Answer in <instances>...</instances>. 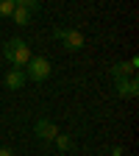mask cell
<instances>
[{
  "label": "cell",
  "instance_id": "1",
  "mask_svg": "<svg viewBox=\"0 0 139 156\" xmlns=\"http://www.w3.org/2000/svg\"><path fill=\"white\" fill-rule=\"evenodd\" d=\"M3 58L9 64H14L17 70H25V64L31 62V45L25 42V39H19V36H14V39H9V42L3 45Z\"/></svg>",
  "mask_w": 139,
  "mask_h": 156
},
{
  "label": "cell",
  "instance_id": "2",
  "mask_svg": "<svg viewBox=\"0 0 139 156\" xmlns=\"http://www.w3.org/2000/svg\"><path fill=\"white\" fill-rule=\"evenodd\" d=\"M23 73H25L28 81H47L50 73H53V67H50V62H47L45 56H33L31 62L25 64V70H23Z\"/></svg>",
  "mask_w": 139,
  "mask_h": 156
},
{
  "label": "cell",
  "instance_id": "3",
  "mask_svg": "<svg viewBox=\"0 0 139 156\" xmlns=\"http://www.w3.org/2000/svg\"><path fill=\"white\" fill-rule=\"evenodd\" d=\"M53 36H56L70 53H75V50L84 48V34L75 31V28H53Z\"/></svg>",
  "mask_w": 139,
  "mask_h": 156
},
{
  "label": "cell",
  "instance_id": "4",
  "mask_svg": "<svg viewBox=\"0 0 139 156\" xmlns=\"http://www.w3.org/2000/svg\"><path fill=\"white\" fill-rule=\"evenodd\" d=\"M33 134H36L42 142H53V140H56V134H58V128H56V123H53V120L42 117V120H36V126H33Z\"/></svg>",
  "mask_w": 139,
  "mask_h": 156
},
{
  "label": "cell",
  "instance_id": "5",
  "mask_svg": "<svg viewBox=\"0 0 139 156\" xmlns=\"http://www.w3.org/2000/svg\"><path fill=\"white\" fill-rule=\"evenodd\" d=\"M114 92H117V98H136V92H139V81H136V75L114 81Z\"/></svg>",
  "mask_w": 139,
  "mask_h": 156
},
{
  "label": "cell",
  "instance_id": "6",
  "mask_svg": "<svg viewBox=\"0 0 139 156\" xmlns=\"http://www.w3.org/2000/svg\"><path fill=\"white\" fill-rule=\"evenodd\" d=\"M25 81H28L25 73H23V70H17V67H11V70L6 73V87H9V89H23Z\"/></svg>",
  "mask_w": 139,
  "mask_h": 156
},
{
  "label": "cell",
  "instance_id": "7",
  "mask_svg": "<svg viewBox=\"0 0 139 156\" xmlns=\"http://www.w3.org/2000/svg\"><path fill=\"white\" fill-rule=\"evenodd\" d=\"M111 75H114V81H120V78H131V75H136V70H134L128 62H117V64L111 67Z\"/></svg>",
  "mask_w": 139,
  "mask_h": 156
},
{
  "label": "cell",
  "instance_id": "8",
  "mask_svg": "<svg viewBox=\"0 0 139 156\" xmlns=\"http://www.w3.org/2000/svg\"><path fill=\"white\" fill-rule=\"evenodd\" d=\"M31 17H33L31 11H25V9H17V6H14V14H11V20H14L17 25H31Z\"/></svg>",
  "mask_w": 139,
  "mask_h": 156
},
{
  "label": "cell",
  "instance_id": "9",
  "mask_svg": "<svg viewBox=\"0 0 139 156\" xmlns=\"http://www.w3.org/2000/svg\"><path fill=\"white\" fill-rule=\"evenodd\" d=\"M14 6H17V9H25V11H31V14H36V11H39V0H14Z\"/></svg>",
  "mask_w": 139,
  "mask_h": 156
},
{
  "label": "cell",
  "instance_id": "10",
  "mask_svg": "<svg viewBox=\"0 0 139 156\" xmlns=\"http://www.w3.org/2000/svg\"><path fill=\"white\" fill-rule=\"evenodd\" d=\"M53 142H56L58 151H70V148H72V142H70V136H67V134H56V140H53Z\"/></svg>",
  "mask_w": 139,
  "mask_h": 156
},
{
  "label": "cell",
  "instance_id": "11",
  "mask_svg": "<svg viewBox=\"0 0 139 156\" xmlns=\"http://www.w3.org/2000/svg\"><path fill=\"white\" fill-rule=\"evenodd\" d=\"M14 14V0H0V17H11Z\"/></svg>",
  "mask_w": 139,
  "mask_h": 156
},
{
  "label": "cell",
  "instance_id": "12",
  "mask_svg": "<svg viewBox=\"0 0 139 156\" xmlns=\"http://www.w3.org/2000/svg\"><path fill=\"white\" fill-rule=\"evenodd\" d=\"M111 156H123V148H120V145H114V148H111Z\"/></svg>",
  "mask_w": 139,
  "mask_h": 156
},
{
  "label": "cell",
  "instance_id": "13",
  "mask_svg": "<svg viewBox=\"0 0 139 156\" xmlns=\"http://www.w3.org/2000/svg\"><path fill=\"white\" fill-rule=\"evenodd\" d=\"M0 156H14L11 151H6V148H0Z\"/></svg>",
  "mask_w": 139,
  "mask_h": 156
}]
</instances>
